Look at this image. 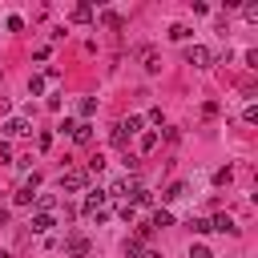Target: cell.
<instances>
[{"instance_id": "7", "label": "cell", "mask_w": 258, "mask_h": 258, "mask_svg": "<svg viewBox=\"0 0 258 258\" xmlns=\"http://www.w3.org/2000/svg\"><path fill=\"white\" fill-rule=\"evenodd\" d=\"M210 230H222V234H238V222H234L230 214H218V218H210Z\"/></svg>"}, {"instance_id": "8", "label": "cell", "mask_w": 258, "mask_h": 258, "mask_svg": "<svg viewBox=\"0 0 258 258\" xmlns=\"http://www.w3.org/2000/svg\"><path fill=\"white\" fill-rule=\"evenodd\" d=\"M73 141H77V145H89V141H93V125H89V121H77V125H73Z\"/></svg>"}, {"instance_id": "10", "label": "cell", "mask_w": 258, "mask_h": 258, "mask_svg": "<svg viewBox=\"0 0 258 258\" xmlns=\"http://www.w3.org/2000/svg\"><path fill=\"white\" fill-rule=\"evenodd\" d=\"M137 206H153V194L145 189V185H133V210Z\"/></svg>"}, {"instance_id": "24", "label": "cell", "mask_w": 258, "mask_h": 258, "mask_svg": "<svg viewBox=\"0 0 258 258\" xmlns=\"http://www.w3.org/2000/svg\"><path fill=\"white\" fill-rule=\"evenodd\" d=\"M153 145H157V133H141V149H145V153H149V149H153Z\"/></svg>"}, {"instance_id": "6", "label": "cell", "mask_w": 258, "mask_h": 258, "mask_svg": "<svg viewBox=\"0 0 258 258\" xmlns=\"http://www.w3.org/2000/svg\"><path fill=\"white\" fill-rule=\"evenodd\" d=\"M52 226H56V218H52V214H40V210H36V214H32V222H28V230H32V234H48Z\"/></svg>"}, {"instance_id": "20", "label": "cell", "mask_w": 258, "mask_h": 258, "mask_svg": "<svg viewBox=\"0 0 258 258\" xmlns=\"http://www.w3.org/2000/svg\"><path fill=\"white\" fill-rule=\"evenodd\" d=\"M12 202H16V206H32V189H24V185H20V189H16V198H12Z\"/></svg>"}, {"instance_id": "14", "label": "cell", "mask_w": 258, "mask_h": 258, "mask_svg": "<svg viewBox=\"0 0 258 258\" xmlns=\"http://www.w3.org/2000/svg\"><path fill=\"white\" fill-rule=\"evenodd\" d=\"M117 125H121L129 137H133V133H141V117H137V113H129V117H125V121H117Z\"/></svg>"}, {"instance_id": "3", "label": "cell", "mask_w": 258, "mask_h": 258, "mask_svg": "<svg viewBox=\"0 0 258 258\" xmlns=\"http://www.w3.org/2000/svg\"><path fill=\"white\" fill-rule=\"evenodd\" d=\"M64 254L85 258V254H89V238H85V234H69V238H64Z\"/></svg>"}, {"instance_id": "29", "label": "cell", "mask_w": 258, "mask_h": 258, "mask_svg": "<svg viewBox=\"0 0 258 258\" xmlns=\"http://www.w3.org/2000/svg\"><path fill=\"white\" fill-rule=\"evenodd\" d=\"M0 161H12V145L8 141H0Z\"/></svg>"}, {"instance_id": "28", "label": "cell", "mask_w": 258, "mask_h": 258, "mask_svg": "<svg viewBox=\"0 0 258 258\" xmlns=\"http://www.w3.org/2000/svg\"><path fill=\"white\" fill-rule=\"evenodd\" d=\"M4 24H8V32H20V28H24V20H20V16H8Z\"/></svg>"}, {"instance_id": "19", "label": "cell", "mask_w": 258, "mask_h": 258, "mask_svg": "<svg viewBox=\"0 0 258 258\" xmlns=\"http://www.w3.org/2000/svg\"><path fill=\"white\" fill-rule=\"evenodd\" d=\"M93 113H97V97H85L81 101V117H93Z\"/></svg>"}, {"instance_id": "2", "label": "cell", "mask_w": 258, "mask_h": 258, "mask_svg": "<svg viewBox=\"0 0 258 258\" xmlns=\"http://www.w3.org/2000/svg\"><path fill=\"white\" fill-rule=\"evenodd\" d=\"M185 64H194V69H210V64H214V52H210L206 44H189V48H185Z\"/></svg>"}, {"instance_id": "11", "label": "cell", "mask_w": 258, "mask_h": 258, "mask_svg": "<svg viewBox=\"0 0 258 258\" xmlns=\"http://www.w3.org/2000/svg\"><path fill=\"white\" fill-rule=\"evenodd\" d=\"M149 226H153V230H157V226H173V214H169V210L161 206V210H153V218H149Z\"/></svg>"}, {"instance_id": "16", "label": "cell", "mask_w": 258, "mask_h": 258, "mask_svg": "<svg viewBox=\"0 0 258 258\" xmlns=\"http://www.w3.org/2000/svg\"><path fill=\"white\" fill-rule=\"evenodd\" d=\"M36 210H40V214H52V210H56V194H40V198H36Z\"/></svg>"}, {"instance_id": "25", "label": "cell", "mask_w": 258, "mask_h": 258, "mask_svg": "<svg viewBox=\"0 0 258 258\" xmlns=\"http://www.w3.org/2000/svg\"><path fill=\"white\" fill-rule=\"evenodd\" d=\"M101 169H105V157H101V153H97V157H89V173H101Z\"/></svg>"}, {"instance_id": "22", "label": "cell", "mask_w": 258, "mask_h": 258, "mask_svg": "<svg viewBox=\"0 0 258 258\" xmlns=\"http://www.w3.org/2000/svg\"><path fill=\"white\" fill-rule=\"evenodd\" d=\"M189 258H214V254H210L202 242H194V246H189Z\"/></svg>"}, {"instance_id": "13", "label": "cell", "mask_w": 258, "mask_h": 258, "mask_svg": "<svg viewBox=\"0 0 258 258\" xmlns=\"http://www.w3.org/2000/svg\"><path fill=\"white\" fill-rule=\"evenodd\" d=\"M141 56H145V73H157V69H161V56H157L153 48H141Z\"/></svg>"}, {"instance_id": "21", "label": "cell", "mask_w": 258, "mask_h": 258, "mask_svg": "<svg viewBox=\"0 0 258 258\" xmlns=\"http://www.w3.org/2000/svg\"><path fill=\"white\" fill-rule=\"evenodd\" d=\"M125 258H141V242H137V238L125 242Z\"/></svg>"}, {"instance_id": "18", "label": "cell", "mask_w": 258, "mask_h": 258, "mask_svg": "<svg viewBox=\"0 0 258 258\" xmlns=\"http://www.w3.org/2000/svg\"><path fill=\"white\" fill-rule=\"evenodd\" d=\"M28 93L40 97V93H44V77H28Z\"/></svg>"}, {"instance_id": "1", "label": "cell", "mask_w": 258, "mask_h": 258, "mask_svg": "<svg viewBox=\"0 0 258 258\" xmlns=\"http://www.w3.org/2000/svg\"><path fill=\"white\" fill-rule=\"evenodd\" d=\"M89 185V173L85 169H64L60 173V194H77V189H85Z\"/></svg>"}, {"instance_id": "17", "label": "cell", "mask_w": 258, "mask_h": 258, "mask_svg": "<svg viewBox=\"0 0 258 258\" xmlns=\"http://www.w3.org/2000/svg\"><path fill=\"white\" fill-rule=\"evenodd\" d=\"M161 198H165V202H177V198H185V181H173V185H169Z\"/></svg>"}, {"instance_id": "27", "label": "cell", "mask_w": 258, "mask_h": 258, "mask_svg": "<svg viewBox=\"0 0 258 258\" xmlns=\"http://www.w3.org/2000/svg\"><path fill=\"white\" fill-rule=\"evenodd\" d=\"M149 234H153V226H149V222H141V226H137V242H149Z\"/></svg>"}, {"instance_id": "30", "label": "cell", "mask_w": 258, "mask_h": 258, "mask_svg": "<svg viewBox=\"0 0 258 258\" xmlns=\"http://www.w3.org/2000/svg\"><path fill=\"white\" fill-rule=\"evenodd\" d=\"M141 258H161V254L157 250H141Z\"/></svg>"}, {"instance_id": "9", "label": "cell", "mask_w": 258, "mask_h": 258, "mask_svg": "<svg viewBox=\"0 0 258 258\" xmlns=\"http://www.w3.org/2000/svg\"><path fill=\"white\" fill-rule=\"evenodd\" d=\"M93 20V4H77L73 8V24H89Z\"/></svg>"}, {"instance_id": "12", "label": "cell", "mask_w": 258, "mask_h": 258, "mask_svg": "<svg viewBox=\"0 0 258 258\" xmlns=\"http://www.w3.org/2000/svg\"><path fill=\"white\" fill-rule=\"evenodd\" d=\"M189 36H194L189 24H169V40H189Z\"/></svg>"}, {"instance_id": "31", "label": "cell", "mask_w": 258, "mask_h": 258, "mask_svg": "<svg viewBox=\"0 0 258 258\" xmlns=\"http://www.w3.org/2000/svg\"><path fill=\"white\" fill-rule=\"evenodd\" d=\"M0 258H8V254H4V250H0Z\"/></svg>"}, {"instance_id": "23", "label": "cell", "mask_w": 258, "mask_h": 258, "mask_svg": "<svg viewBox=\"0 0 258 258\" xmlns=\"http://www.w3.org/2000/svg\"><path fill=\"white\" fill-rule=\"evenodd\" d=\"M101 20H105L109 28H121V16H117V12H101Z\"/></svg>"}, {"instance_id": "5", "label": "cell", "mask_w": 258, "mask_h": 258, "mask_svg": "<svg viewBox=\"0 0 258 258\" xmlns=\"http://www.w3.org/2000/svg\"><path fill=\"white\" fill-rule=\"evenodd\" d=\"M105 202H109V194L105 189H89V198H85V214H97V210H105Z\"/></svg>"}, {"instance_id": "26", "label": "cell", "mask_w": 258, "mask_h": 258, "mask_svg": "<svg viewBox=\"0 0 258 258\" xmlns=\"http://www.w3.org/2000/svg\"><path fill=\"white\" fill-rule=\"evenodd\" d=\"M189 226H194V230H198V234H210V218H194V222H189Z\"/></svg>"}, {"instance_id": "4", "label": "cell", "mask_w": 258, "mask_h": 258, "mask_svg": "<svg viewBox=\"0 0 258 258\" xmlns=\"http://www.w3.org/2000/svg\"><path fill=\"white\" fill-rule=\"evenodd\" d=\"M24 133H32V125L24 117H8L4 121V137H24Z\"/></svg>"}, {"instance_id": "15", "label": "cell", "mask_w": 258, "mask_h": 258, "mask_svg": "<svg viewBox=\"0 0 258 258\" xmlns=\"http://www.w3.org/2000/svg\"><path fill=\"white\" fill-rule=\"evenodd\" d=\"M109 198H129V177H121V181H113L109 189H105Z\"/></svg>"}]
</instances>
